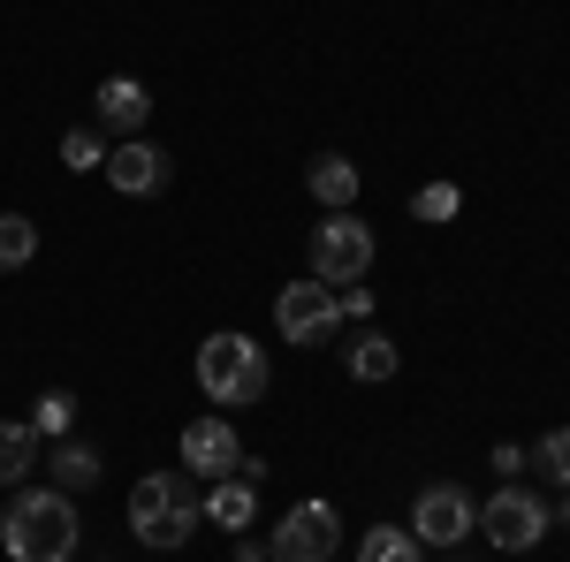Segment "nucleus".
<instances>
[{
  "label": "nucleus",
  "mask_w": 570,
  "mask_h": 562,
  "mask_svg": "<svg viewBox=\"0 0 570 562\" xmlns=\"http://www.w3.org/2000/svg\"><path fill=\"white\" fill-rule=\"evenodd\" d=\"M456 214H464V190L456 183H426L411 198V220H426V228H441V220H456Z\"/></svg>",
  "instance_id": "obj_20"
},
{
  "label": "nucleus",
  "mask_w": 570,
  "mask_h": 562,
  "mask_svg": "<svg viewBox=\"0 0 570 562\" xmlns=\"http://www.w3.org/2000/svg\"><path fill=\"white\" fill-rule=\"evenodd\" d=\"M556 524H563V532H570V494H563V510H556Z\"/></svg>",
  "instance_id": "obj_26"
},
{
  "label": "nucleus",
  "mask_w": 570,
  "mask_h": 562,
  "mask_svg": "<svg viewBox=\"0 0 570 562\" xmlns=\"http://www.w3.org/2000/svg\"><path fill=\"white\" fill-rule=\"evenodd\" d=\"M335 312H343V319H357V327H373V289H365V282L335 289Z\"/></svg>",
  "instance_id": "obj_23"
},
{
  "label": "nucleus",
  "mask_w": 570,
  "mask_h": 562,
  "mask_svg": "<svg viewBox=\"0 0 570 562\" xmlns=\"http://www.w3.org/2000/svg\"><path fill=\"white\" fill-rule=\"evenodd\" d=\"M305 190L327 206V214H351L357 206V168L343 160V152H320V160L305 168Z\"/></svg>",
  "instance_id": "obj_13"
},
{
  "label": "nucleus",
  "mask_w": 570,
  "mask_h": 562,
  "mask_svg": "<svg viewBox=\"0 0 570 562\" xmlns=\"http://www.w3.org/2000/svg\"><path fill=\"white\" fill-rule=\"evenodd\" d=\"M343 548V517H335V502H289V517L274 524V540H266V555L274 562H335Z\"/></svg>",
  "instance_id": "obj_6"
},
{
  "label": "nucleus",
  "mask_w": 570,
  "mask_h": 562,
  "mask_svg": "<svg viewBox=\"0 0 570 562\" xmlns=\"http://www.w3.org/2000/svg\"><path fill=\"white\" fill-rule=\"evenodd\" d=\"M236 562H266V548H259V540H244V532H236Z\"/></svg>",
  "instance_id": "obj_25"
},
{
  "label": "nucleus",
  "mask_w": 570,
  "mask_h": 562,
  "mask_svg": "<svg viewBox=\"0 0 570 562\" xmlns=\"http://www.w3.org/2000/svg\"><path fill=\"white\" fill-rule=\"evenodd\" d=\"M525 464H532V456H525V448H518V441H502V448H494V472H502V479H518V472H525Z\"/></svg>",
  "instance_id": "obj_24"
},
{
  "label": "nucleus",
  "mask_w": 570,
  "mask_h": 562,
  "mask_svg": "<svg viewBox=\"0 0 570 562\" xmlns=\"http://www.w3.org/2000/svg\"><path fill=\"white\" fill-rule=\"evenodd\" d=\"M107 183H115L122 198H160V190H168V152L145 145V137H115V145H107Z\"/></svg>",
  "instance_id": "obj_10"
},
{
  "label": "nucleus",
  "mask_w": 570,
  "mask_h": 562,
  "mask_svg": "<svg viewBox=\"0 0 570 562\" xmlns=\"http://www.w3.org/2000/svg\"><path fill=\"white\" fill-rule=\"evenodd\" d=\"M61 168H69V175L107 168V137H99V130H61Z\"/></svg>",
  "instance_id": "obj_21"
},
{
  "label": "nucleus",
  "mask_w": 570,
  "mask_h": 562,
  "mask_svg": "<svg viewBox=\"0 0 570 562\" xmlns=\"http://www.w3.org/2000/svg\"><path fill=\"white\" fill-rule=\"evenodd\" d=\"M39 472V433L31 418H0V486H23Z\"/></svg>",
  "instance_id": "obj_14"
},
{
  "label": "nucleus",
  "mask_w": 570,
  "mask_h": 562,
  "mask_svg": "<svg viewBox=\"0 0 570 562\" xmlns=\"http://www.w3.org/2000/svg\"><path fill=\"white\" fill-rule=\"evenodd\" d=\"M357 562H426V548L411 540V524H365Z\"/></svg>",
  "instance_id": "obj_17"
},
{
  "label": "nucleus",
  "mask_w": 570,
  "mask_h": 562,
  "mask_svg": "<svg viewBox=\"0 0 570 562\" xmlns=\"http://www.w3.org/2000/svg\"><path fill=\"white\" fill-rule=\"evenodd\" d=\"M53 486H61V494L99 486V448H91V441H61V448H53Z\"/></svg>",
  "instance_id": "obj_16"
},
{
  "label": "nucleus",
  "mask_w": 570,
  "mask_h": 562,
  "mask_svg": "<svg viewBox=\"0 0 570 562\" xmlns=\"http://www.w3.org/2000/svg\"><path fill=\"white\" fill-rule=\"evenodd\" d=\"M472 532H480V502H472L456 479L419 486V502H411V540H419V548H464Z\"/></svg>",
  "instance_id": "obj_5"
},
{
  "label": "nucleus",
  "mask_w": 570,
  "mask_h": 562,
  "mask_svg": "<svg viewBox=\"0 0 570 562\" xmlns=\"http://www.w3.org/2000/svg\"><path fill=\"white\" fill-rule=\"evenodd\" d=\"M373 228L357 214H327L320 228H312V282H327V289H351V282H365L373 274Z\"/></svg>",
  "instance_id": "obj_4"
},
{
  "label": "nucleus",
  "mask_w": 570,
  "mask_h": 562,
  "mask_svg": "<svg viewBox=\"0 0 570 562\" xmlns=\"http://www.w3.org/2000/svg\"><path fill=\"white\" fill-rule=\"evenodd\" d=\"M206 524H220V532L259 524V486H252V479H214V486H206Z\"/></svg>",
  "instance_id": "obj_12"
},
{
  "label": "nucleus",
  "mask_w": 570,
  "mask_h": 562,
  "mask_svg": "<svg viewBox=\"0 0 570 562\" xmlns=\"http://www.w3.org/2000/svg\"><path fill=\"white\" fill-rule=\"evenodd\" d=\"M190 373H198V395L220 403V411H236V403L252 411V403L266 395V381H274L266 343H252L244 327H214V335L198 343V365H190Z\"/></svg>",
  "instance_id": "obj_2"
},
{
  "label": "nucleus",
  "mask_w": 570,
  "mask_h": 562,
  "mask_svg": "<svg viewBox=\"0 0 570 562\" xmlns=\"http://www.w3.org/2000/svg\"><path fill=\"white\" fill-rule=\"evenodd\" d=\"M183 472L190 479H244V441H236V426L220 418V411H206V418H190L183 426Z\"/></svg>",
  "instance_id": "obj_9"
},
{
  "label": "nucleus",
  "mask_w": 570,
  "mask_h": 562,
  "mask_svg": "<svg viewBox=\"0 0 570 562\" xmlns=\"http://www.w3.org/2000/svg\"><path fill=\"white\" fill-rule=\"evenodd\" d=\"M91 115H99L115 137H137V130H145V115H153V91L137 85V77H107V85L91 91Z\"/></svg>",
  "instance_id": "obj_11"
},
{
  "label": "nucleus",
  "mask_w": 570,
  "mask_h": 562,
  "mask_svg": "<svg viewBox=\"0 0 570 562\" xmlns=\"http://www.w3.org/2000/svg\"><path fill=\"white\" fill-rule=\"evenodd\" d=\"M532 464H540V472H548V479H556V486L570 494V426L540 433V448H532Z\"/></svg>",
  "instance_id": "obj_22"
},
{
  "label": "nucleus",
  "mask_w": 570,
  "mask_h": 562,
  "mask_svg": "<svg viewBox=\"0 0 570 562\" xmlns=\"http://www.w3.org/2000/svg\"><path fill=\"white\" fill-rule=\"evenodd\" d=\"M274 327H282V343H297V349H327L343 335L335 289H327V282H289V289L274 297Z\"/></svg>",
  "instance_id": "obj_7"
},
{
  "label": "nucleus",
  "mask_w": 570,
  "mask_h": 562,
  "mask_svg": "<svg viewBox=\"0 0 570 562\" xmlns=\"http://www.w3.org/2000/svg\"><path fill=\"white\" fill-rule=\"evenodd\" d=\"M343 365H351V381H395V365H403V357H395L389 335H373V327H365L357 343H343Z\"/></svg>",
  "instance_id": "obj_15"
},
{
  "label": "nucleus",
  "mask_w": 570,
  "mask_h": 562,
  "mask_svg": "<svg viewBox=\"0 0 570 562\" xmlns=\"http://www.w3.org/2000/svg\"><path fill=\"white\" fill-rule=\"evenodd\" d=\"M206 524V494L190 486V472H145L130 486V532L145 540V548H183L190 532Z\"/></svg>",
  "instance_id": "obj_3"
},
{
  "label": "nucleus",
  "mask_w": 570,
  "mask_h": 562,
  "mask_svg": "<svg viewBox=\"0 0 570 562\" xmlns=\"http://www.w3.org/2000/svg\"><path fill=\"white\" fill-rule=\"evenodd\" d=\"M39 259V228L23 214H0V274H16V266Z\"/></svg>",
  "instance_id": "obj_19"
},
{
  "label": "nucleus",
  "mask_w": 570,
  "mask_h": 562,
  "mask_svg": "<svg viewBox=\"0 0 570 562\" xmlns=\"http://www.w3.org/2000/svg\"><path fill=\"white\" fill-rule=\"evenodd\" d=\"M0 548H8V562H69L77 555V502L61 486H23L0 510Z\"/></svg>",
  "instance_id": "obj_1"
},
{
  "label": "nucleus",
  "mask_w": 570,
  "mask_h": 562,
  "mask_svg": "<svg viewBox=\"0 0 570 562\" xmlns=\"http://www.w3.org/2000/svg\"><path fill=\"white\" fill-rule=\"evenodd\" d=\"M69 426H77V395L46 388L39 403H31V433H39V441H69Z\"/></svg>",
  "instance_id": "obj_18"
},
{
  "label": "nucleus",
  "mask_w": 570,
  "mask_h": 562,
  "mask_svg": "<svg viewBox=\"0 0 570 562\" xmlns=\"http://www.w3.org/2000/svg\"><path fill=\"white\" fill-rule=\"evenodd\" d=\"M480 532H487V548L525 555V548H540V540H548V502H540V494H525V486H502V494H487Z\"/></svg>",
  "instance_id": "obj_8"
}]
</instances>
